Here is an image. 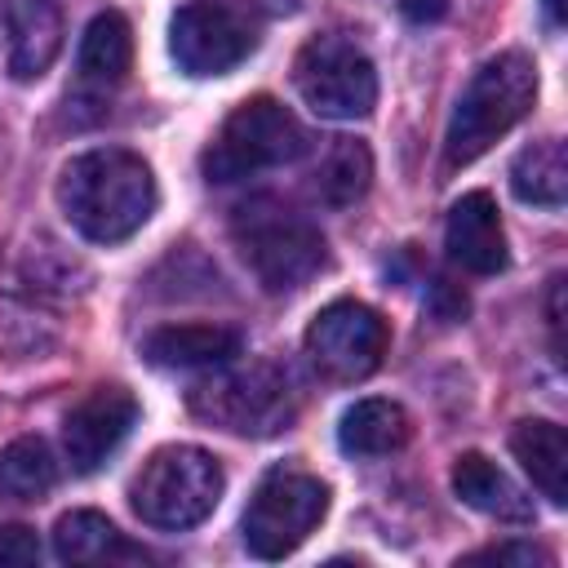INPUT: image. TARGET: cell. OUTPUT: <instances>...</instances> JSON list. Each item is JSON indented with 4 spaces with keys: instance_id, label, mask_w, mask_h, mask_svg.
Segmentation results:
<instances>
[{
    "instance_id": "6da1fadb",
    "label": "cell",
    "mask_w": 568,
    "mask_h": 568,
    "mask_svg": "<svg viewBox=\"0 0 568 568\" xmlns=\"http://www.w3.org/2000/svg\"><path fill=\"white\" fill-rule=\"evenodd\" d=\"M58 209L84 240L120 244L138 235L155 213L151 164L124 146L84 151L58 178Z\"/></svg>"
},
{
    "instance_id": "7a4b0ae2",
    "label": "cell",
    "mask_w": 568,
    "mask_h": 568,
    "mask_svg": "<svg viewBox=\"0 0 568 568\" xmlns=\"http://www.w3.org/2000/svg\"><path fill=\"white\" fill-rule=\"evenodd\" d=\"M537 102V67L528 53L510 49L488 58L462 89L453 115H448V133H444V160L448 169L475 164L497 138H506Z\"/></svg>"
},
{
    "instance_id": "3957f363",
    "label": "cell",
    "mask_w": 568,
    "mask_h": 568,
    "mask_svg": "<svg viewBox=\"0 0 568 568\" xmlns=\"http://www.w3.org/2000/svg\"><path fill=\"white\" fill-rule=\"evenodd\" d=\"M222 488H226V475L209 448L164 444L142 462V470L129 488V501L142 524L182 532L213 515V506L222 501Z\"/></svg>"
},
{
    "instance_id": "277c9868",
    "label": "cell",
    "mask_w": 568,
    "mask_h": 568,
    "mask_svg": "<svg viewBox=\"0 0 568 568\" xmlns=\"http://www.w3.org/2000/svg\"><path fill=\"white\" fill-rule=\"evenodd\" d=\"M231 240L266 293H293L324 266L320 226L271 195H257L235 213Z\"/></svg>"
},
{
    "instance_id": "5b68a950",
    "label": "cell",
    "mask_w": 568,
    "mask_h": 568,
    "mask_svg": "<svg viewBox=\"0 0 568 568\" xmlns=\"http://www.w3.org/2000/svg\"><path fill=\"white\" fill-rule=\"evenodd\" d=\"M306 146H311V138H306L302 120L284 102L262 93V98H244L222 120V129L213 133V142L200 155V169L209 182H240L262 169L293 164L297 155H306Z\"/></svg>"
},
{
    "instance_id": "8992f818",
    "label": "cell",
    "mask_w": 568,
    "mask_h": 568,
    "mask_svg": "<svg viewBox=\"0 0 568 568\" xmlns=\"http://www.w3.org/2000/svg\"><path fill=\"white\" fill-rule=\"evenodd\" d=\"M191 413L248 439H266L293 426L297 417V390L284 368L257 359L248 368L217 373L191 390Z\"/></svg>"
},
{
    "instance_id": "52a82bcc",
    "label": "cell",
    "mask_w": 568,
    "mask_h": 568,
    "mask_svg": "<svg viewBox=\"0 0 568 568\" xmlns=\"http://www.w3.org/2000/svg\"><path fill=\"white\" fill-rule=\"evenodd\" d=\"M293 84L302 102L324 120H359L377 106L373 58L342 31L315 36L293 58Z\"/></svg>"
},
{
    "instance_id": "ba28073f",
    "label": "cell",
    "mask_w": 568,
    "mask_h": 568,
    "mask_svg": "<svg viewBox=\"0 0 568 568\" xmlns=\"http://www.w3.org/2000/svg\"><path fill=\"white\" fill-rule=\"evenodd\" d=\"M328 510V488L306 475V470H271L262 475V484L253 488L248 506H244V546L257 559H284L293 555L324 519Z\"/></svg>"
},
{
    "instance_id": "9c48e42d",
    "label": "cell",
    "mask_w": 568,
    "mask_h": 568,
    "mask_svg": "<svg viewBox=\"0 0 568 568\" xmlns=\"http://www.w3.org/2000/svg\"><path fill=\"white\" fill-rule=\"evenodd\" d=\"M257 49V22L235 0H186L169 22V53L186 75H226Z\"/></svg>"
},
{
    "instance_id": "30bf717a",
    "label": "cell",
    "mask_w": 568,
    "mask_h": 568,
    "mask_svg": "<svg viewBox=\"0 0 568 568\" xmlns=\"http://www.w3.org/2000/svg\"><path fill=\"white\" fill-rule=\"evenodd\" d=\"M386 346H390L386 320L355 297L328 302L306 324V359L328 382H364L368 373L382 368Z\"/></svg>"
},
{
    "instance_id": "8fae6325",
    "label": "cell",
    "mask_w": 568,
    "mask_h": 568,
    "mask_svg": "<svg viewBox=\"0 0 568 568\" xmlns=\"http://www.w3.org/2000/svg\"><path fill=\"white\" fill-rule=\"evenodd\" d=\"M138 422V399L124 386H93L62 422V448L71 470L89 475L98 470L133 430Z\"/></svg>"
},
{
    "instance_id": "7c38bea8",
    "label": "cell",
    "mask_w": 568,
    "mask_h": 568,
    "mask_svg": "<svg viewBox=\"0 0 568 568\" xmlns=\"http://www.w3.org/2000/svg\"><path fill=\"white\" fill-rule=\"evenodd\" d=\"M62 49V13L53 0H0V71L40 80Z\"/></svg>"
},
{
    "instance_id": "4fadbf2b",
    "label": "cell",
    "mask_w": 568,
    "mask_h": 568,
    "mask_svg": "<svg viewBox=\"0 0 568 568\" xmlns=\"http://www.w3.org/2000/svg\"><path fill=\"white\" fill-rule=\"evenodd\" d=\"M444 248H448L453 266H462L466 275L506 271V231H501L497 200L488 191H470L448 209Z\"/></svg>"
},
{
    "instance_id": "5bb4252c",
    "label": "cell",
    "mask_w": 568,
    "mask_h": 568,
    "mask_svg": "<svg viewBox=\"0 0 568 568\" xmlns=\"http://www.w3.org/2000/svg\"><path fill=\"white\" fill-rule=\"evenodd\" d=\"M53 555L62 564H80V568H120V564H146L151 559L138 541H129L98 510H67L53 524Z\"/></svg>"
},
{
    "instance_id": "9a60e30c",
    "label": "cell",
    "mask_w": 568,
    "mask_h": 568,
    "mask_svg": "<svg viewBox=\"0 0 568 568\" xmlns=\"http://www.w3.org/2000/svg\"><path fill=\"white\" fill-rule=\"evenodd\" d=\"M240 351L244 337L222 324H164L142 342V355L155 368H222Z\"/></svg>"
},
{
    "instance_id": "2e32d148",
    "label": "cell",
    "mask_w": 568,
    "mask_h": 568,
    "mask_svg": "<svg viewBox=\"0 0 568 568\" xmlns=\"http://www.w3.org/2000/svg\"><path fill=\"white\" fill-rule=\"evenodd\" d=\"M129 67H133V27L124 13L102 9L80 36V58H75L80 84L93 93H111L124 84Z\"/></svg>"
},
{
    "instance_id": "e0dca14e",
    "label": "cell",
    "mask_w": 568,
    "mask_h": 568,
    "mask_svg": "<svg viewBox=\"0 0 568 568\" xmlns=\"http://www.w3.org/2000/svg\"><path fill=\"white\" fill-rule=\"evenodd\" d=\"M453 493L479 510V515H493V519H510V524H532V501L519 493V484L493 466L484 453H462L457 466H453Z\"/></svg>"
},
{
    "instance_id": "ac0fdd59",
    "label": "cell",
    "mask_w": 568,
    "mask_h": 568,
    "mask_svg": "<svg viewBox=\"0 0 568 568\" xmlns=\"http://www.w3.org/2000/svg\"><path fill=\"white\" fill-rule=\"evenodd\" d=\"M510 453L550 506L568 501V439H564V426H555L546 417H528L510 430Z\"/></svg>"
},
{
    "instance_id": "d6986e66",
    "label": "cell",
    "mask_w": 568,
    "mask_h": 568,
    "mask_svg": "<svg viewBox=\"0 0 568 568\" xmlns=\"http://www.w3.org/2000/svg\"><path fill=\"white\" fill-rule=\"evenodd\" d=\"M408 439L413 422L395 399H355L337 426V444L346 457H390Z\"/></svg>"
},
{
    "instance_id": "ffe728a7",
    "label": "cell",
    "mask_w": 568,
    "mask_h": 568,
    "mask_svg": "<svg viewBox=\"0 0 568 568\" xmlns=\"http://www.w3.org/2000/svg\"><path fill=\"white\" fill-rule=\"evenodd\" d=\"M373 182V155L355 138H333L311 173V191L328 209H351Z\"/></svg>"
},
{
    "instance_id": "44dd1931",
    "label": "cell",
    "mask_w": 568,
    "mask_h": 568,
    "mask_svg": "<svg viewBox=\"0 0 568 568\" xmlns=\"http://www.w3.org/2000/svg\"><path fill=\"white\" fill-rule=\"evenodd\" d=\"M510 191L532 209H559L568 200V155L559 138L532 142L510 164Z\"/></svg>"
},
{
    "instance_id": "7402d4cb",
    "label": "cell",
    "mask_w": 568,
    "mask_h": 568,
    "mask_svg": "<svg viewBox=\"0 0 568 568\" xmlns=\"http://www.w3.org/2000/svg\"><path fill=\"white\" fill-rule=\"evenodd\" d=\"M58 484V457L40 435H22L0 448V497L4 501H40Z\"/></svg>"
},
{
    "instance_id": "603a6c76",
    "label": "cell",
    "mask_w": 568,
    "mask_h": 568,
    "mask_svg": "<svg viewBox=\"0 0 568 568\" xmlns=\"http://www.w3.org/2000/svg\"><path fill=\"white\" fill-rule=\"evenodd\" d=\"M40 559V541L27 524H0V568H27Z\"/></svg>"
},
{
    "instance_id": "cb8c5ba5",
    "label": "cell",
    "mask_w": 568,
    "mask_h": 568,
    "mask_svg": "<svg viewBox=\"0 0 568 568\" xmlns=\"http://www.w3.org/2000/svg\"><path fill=\"white\" fill-rule=\"evenodd\" d=\"M466 564H519V568H532V564H550L546 550H537L532 541H501V546H484L475 555H466Z\"/></svg>"
},
{
    "instance_id": "d4e9b609",
    "label": "cell",
    "mask_w": 568,
    "mask_h": 568,
    "mask_svg": "<svg viewBox=\"0 0 568 568\" xmlns=\"http://www.w3.org/2000/svg\"><path fill=\"white\" fill-rule=\"evenodd\" d=\"M453 9V0H399V13L408 22H439Z\"/></svg>"
},
{
    "instance_id": "484cf974",
    "label": "cell",
    "mask_w": 568,
    "mask_h": 568,
    "mask_svg": "<svg viewBox=\"0 0 568 568\" xmlns=\"http://www.w3.org/2000/svg\"><path fill=\"white\" fill-rule=\"evenodd\" d=\"M546 315H550L555 351H559V359H564V337H559V328H564V275H555V280H550V302H546Z\"/></svg>"
},
{
    "instance_id": "4316f807",
    "label": "cell",
    "mask_w": 568,
    "mask_h": 568,
    "mask_svg": "<svg viewBox=\"0 0 568 568\" xmlns=\"http://www.w3.org/2000/svg\"><path fill=\"white\" fill-rule=\"evenodd\" d=\"M302 0H244V9H257V13H271V18H284L293 13Z\"/></svg>"
},
{
    "instance_id": "83f0119b",
    "label": "cell",
    "mask_w": 568,
    "mask_h": 568,
    "mask_svg": "<svg viewBox=\"0 0 568 568\" xmlns=\"http://www.w3.org/2000/svg\"><path fill=\"white\" fill-rule=\"evenodd\" d=\"M546 18H550V27H559L564 22V0H546Z\"/></svg>"
}]
</instances>
